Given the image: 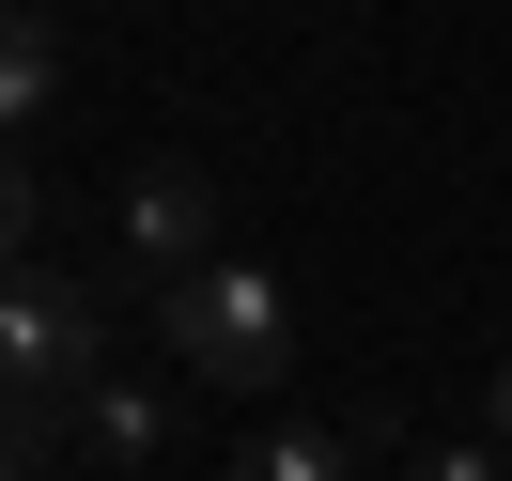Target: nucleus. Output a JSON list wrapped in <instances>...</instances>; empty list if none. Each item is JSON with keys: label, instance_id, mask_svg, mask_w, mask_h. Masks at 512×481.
I'll return each instance as SVG.
<instances>
[{"label": "nucleus", "instance_id": "obj_3", "mask_svg": "<svg viewBox=\"0 0 512 481\" xmlns=\"http://www.w3.org/2000/svg\"><path fill=\"white\" fill-rule=\"evenodd\" d=\"M202 264H218V187L156 156V171L125 187V233H109L94 280H109V295H171V280H202Z\"/></svg>", "mask_w": 512, "mask_h": 481}, {"label": "nucleus", "instance_id": "obj_2", "mask_svg": "<svg viewBox=\"0 0 512 481\" xmlns=\"http://www.w3.org/2000/svg\"><path fill=\"white\" fill-rule=\"evenodd\" d=\"M156 342H171V373H202V388H280L295 373V295L264 280L249 249H218L202 280L156 295Z\"/></svg>", "mask_w": 512, "mask_h": 481}, {"label": "nucleus", "instance_id": "obj_1", "mask_svg": "<svg viewBox=\"0 0 512 481\" xmlns=\"http://www.w3.org/2000/svg\"><path fill=\"white\" fill-rule=\"evenodd\" d=\"M109 311H125L109 280H63L47 249H16V280H0V373H16V466H32V450H47V419H63L78 388L109 373Z\"/></svg>", "mask_w": 512, "mask_h": 481}, {"label": "nucleus", "instance_id": "obj_4", "mask_svg": "<svg viewBox=\"0 0 512 481\" xmlns=\"http://www.w3.org/2000/svg\"><path fill=\"white\" fill-rule=\"evenodd\" d=\"M78 450H94V466H156V450H171V404L140 373H94V388H78Z\"/></svg>", "mask_w": 512, "mask_h": 481}, {"label": "nucleus", "instance_id": "obj_8", "mask_svg": "<svg viewBox=\"0 0 512 481\" xmlns=\"http://www.w3.org/2000/svg\"><path fill=\"white\" fill-rule=\"evenodd\" d=\"M481 435L512 450V357H497V373H481Z\"/></svg>", "mask_w": 512, "mask_h": 481}, {"label": "nucleus", "instance_id": "obj_6", "mask_svg": "<svg viewBox=\"0 0 512 481\" xmlns=\"http://www.w3.org/2000/svg\"><path fill=\"white\" fill-rule=\"evenodd\" d=\"M357 466V435H311V419H280V435H249L218 481H342Z\"/></svg>", "mask_w": 512, "mask_h": 481}, {"label": "nucleus", "instance_id": "obj_5", "mask_svg": "<svg viewBox=\"0 0 512 481\" xmlns=\"http://www.w3.org/2000/svg\"><path fill=\"white\" fill-rule=\"evenodd\" d=\"M47 109H63V16L16 0L0 16V125H47Z\"/></svg>", "mask_w": 512, "mask_h": 481}, {"label": "nucleus", "instance_id": "obj_7", "mask_svg": "<svg viewBox=\"0 0 512 481\" xmlns=\"http://www.w3.org/2000/svg\"><path fill=\"white\" fill-rule=\"evenodd\" d=\"M404 481H512V450H497V435H481V450H419Z\"/></svg>", "mask_w": 512, "mask_h": 481}]
</instances>
